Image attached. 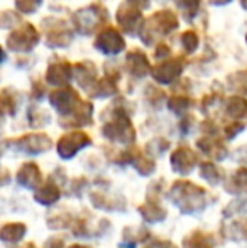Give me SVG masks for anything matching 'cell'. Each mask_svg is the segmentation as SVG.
<instances>
[{
  "mask_svg": "<svg viewBox=\"0 0 247 248\" xmlns=\"http://www.w3.org/2000/svg\"><path fill=\"white\" fill-rule=\"evenodd\" d=\"M137 211L146 223H161L168 218V211H166V208L161 204L159 198L146 196V201L139 206Z\"/></svg>",
  "mask_w": 247,
  "mask_h": 248,
  "instance_id": "obj_5",
  "label": "cell"
},
{
  "mask_svg": "<svg viewBox=\"0 0 247 248\" xmlns=\"http://www.w3.org/2000/svg\"><path fill=\"white\" fill-rule=\"evenodd\" d=\"M43 248H65V240L61 236H51Z\"/></svg>",
  "mask_w": 247,
  "mask_h": 248,
  "instance_id": "obj_19",
  "label": "cell"
},
{
  "mask_svg": "<svg viewBox=\"0 0 247 248\" xmlns=\"http://www.w3.org/2000/svg\"><path fill=\"white\" fill-rule=\"evenodd\" d=\"M198 149H200L205 155H208L214 160H222L227 155V149H225L220 142L210 140V139H201V140H198Z\"/></svg>",
  "mask_w": 247,
  "mask_h": 248,
  "instance_id": "obj_14",
  "label": "cell"
},
{
  "mask_svg": "<svg viewBox=\"0 0 247 248\" xmlns=\"http://www.w3.org/2000/svg\"><path fill=\"white\" fill-rule=\"evenodd\" d=\"M73 221V216L69 215V213L66 211H56L54 215H51L49 218H48V226L49 228H66V226H69Z\"/></svg>",
  "mask_w": 247,
  "mask_h": 248,
  "instance_id": "obj_16",
  "label": "cell"
},
{
  "mask_svg": "<svg viewBox=\"0 0 247 248\" xmlns=\"http://www.w3.org/2000/svg\"><path fill=\"white\" fill-rule=\"evenodd\" d=\"M20 248H36V247H34V243H27L26 247H20Z\"/></svg>",
  "mask_w": 247,
  "mask_h": 248,
  "instance_id": "obj_23",
  "label": "cell"
},
{
  "mask_svg": "<svg viewBox=\"0 0 247 248\" xmlns=\"http://www.w3.org/2000/svg\"><path fill=\"white\" fill-rule=\"evenodd\" d=\"M225 191L232 196H246L247 194V167L234 170L224 184Z\"/></svg>",
  "mask_w": 247,
  "mask_h": 248,
  "instance_id": "obj_8",
  "label": "cell"
},
{
  "mask_svg": "<svg viewBox=\"0 0 247 248\" xmlns=\"http://www.w3.org/2000/svg\"><path fill=\"white\" fill-rule=\"evenodd\" d=\"M168 198L183 215L201 213L208 206L207 189L186 179H176L169 187Z\"/></svg>",
  "mask_w": 247,
  "mask_h": 248,
  "instance_id": "obj_1",
  "label": "cell"
},
{
  "mask_svg": "<svg viewBox=\"0 0 247 248\" xmlns=\"http://www.w3.org/2000/svg\"><path fill=\"white\" fill-rule=\"evenodd\" d=\"M142 248H178V245H175L169 240H161V238H149L144 243Z\"/></svg>",
  "mask_w": 247,
  "mask_h": 248,
  "instance_id": "obj_17",
  "label": "cell"
},
{
  "mask_svg": "<svg viewBox=\"0 0 247 248\" xmlns=\"http://www.w3.org/2000/svg\"><path fill=\"white\" fill-rule=\"evenodd\" d=\"M26 233H27V226L24 223H5L0 228V240L3 243L16 245V243H19L26 236Z\"/></svg>",
  "mask_w": 247,
  "mask_h": 248,
  "instance_id": "obj_10",
  "label": "cell"
},
{
  "mask_svg": "<svg viewBox=\"0 0 247 248\" xmlns=\"http://www.w3.org/2000/svg\"><path fill=\"white\" fill-rule=\"evenodd\" d=\"M90 201L95 206L97 209H105V211H122L125 202L122 201V198H110L103 193H99V191H93L90 193Z\"/></svg>",
  "mask_w": 247,
  "mask_h": 248,
  "instance_id": "obj_11",
  "label": "cell"
},
{
  "mask_svg": "<svg viewBox=\"0 0 247 248\" xmlns=\"http://www.w3.org/2000/svg\"><path fill=\"white\" fill-rule=\"evenodd\" d=\"M119 248H137V245L132 243V242H127V240H124V242L119 245Z\"/></svg>",
  "mask_w": 247,
  "mask_h": 248,
  "instance_id": "obj_20",
  "label": "cell"
},
{
  "mask_svg": "<svg viewBox=\"0 0 247 248\" xmlns=\"http://www.w3.org/2000/svg\"><path fill=\"white\" fill-rule=\"evenodd\" d=\"M16 179L26 189H36L43 183V174H41V169L36 162H26L17 170Z\"/></svg>",
  "mask_w": 247,
  "mask_h": 248,
  "instance_id": "obj_6",
  "label": "cell"
},
{
  "mask_svg": "<svg viewBox=\"0 0 247 248\" xmlns=\"http://www.w3.org/2000/svg\"><path fill=\"white\" fill-rule=\"evenodd\" d=\"M68 248H92V247H86V245H82V243H73V245H69Z\"/></svg>",
  "mask_w": 247,
  "mask_h": 248,
  "instance_id": "obj_21",
  "label": "cell"
},
{
  "mask_svg": "<svg viewBox=\"0 0 247 248\" xmlns=\"http://www.w3.org/2000/svg\"><path fill=\"white\" fill-rule=\"evenodd\" d=\"M198 166V155L190 147L183 145L178 147L171 154V167L175 172L186 176V174L193 172V169Z\"/></svg>",
  "mask_w": 247,
  "mask_h": 248,
  "instance_id": "obj_3",
  "label": "cell"
},
{
  "mask_svg": "<svg viewBox=\"0 0 247 248\" xmlns=\"http://www.w3.org/2000/svg\"><path fill=\"white\" fill-rule=\"evenodd\" d=\"M200 176H201V179L207 181V183L212 184V186H218V184H222L225 179L224 170H222L215 162H212V160H207V162L201 164Z\"/></svg>",
  "mask_w": 247,
  "mask_h": 248,
  "instance_id": "obj_13",
  "label": "cell"
},
{
  "mask_svg": "<svg viewBox=\"0 0 247 248\" xmlns=\"http://www.w3.org/2000/svg\"><path fill=\"white\" fill-rule=\"evenodd\" d=\"M125 154H127V162H131L132 166L137 169V172L141 174V176H149V174L154 172L156 162L151 159V157L144 155L141 150L132 149V150H129V152H125Z\"/></svg>",
  "mask_w": 247,
  "mask_h": 248,
  "instance_id": "obj_9",
  "label": "cell"
},
{
  "mask_svg": "<svg viewBox=\"0 0 247 248\" xmlns=\"http://www.w3.org/2000/svg\"><path fill=\"white\" fill-rule=\"evenodd\" d=\"M183 248H215V238L212 233L195 230L183 240Z\"/></svg>",
  "mask_w": 247,
  "mask_h": 248,
  "instance_id": "obj_12",
  "label": "cell"
},
{
  "mask_svg": "<svg viewBox=\"0 0 247 248\" xmlns=\"http://www.w3.org/2000/svg\"><path fill=\"white\" fill-rule=\"evenodd\" d=\"M92 144V139L83 132H69V134L63 135L58 142V154L61 159H71L73 155L80 152L83 147Z\"/></svg>",
  "mask_w": 247,
  "mask_h": 248,
  "instance_id": "obj_2",
  "label": "cell"
},
{
  "mask_svg": "<svg viewBox=\"0 0 247 248\" xmlns=\"http://www.w3.org/2000/svg\"><path fill=\"white\" fill-rule=\"evenodd\" d=\"M60 198H61V187L54 176H49L46 181H43L34 189V199H36V202H39L43 206L54 204V202L60 201Z\"/></svg>",
  "mask_w": 247,
  "mask_h": 248,
  "instance_id": "obj_4",
  "label": "cell"
},
{
  "mask_svg": "<svg viewBox=\"0 0 247 248\" xmlns=\"http://www.w3.org/2000/svg\"><path fill=\"white\" fill-rule=\"evenodd\" d=\"M242 236H244V238L247 240V221L244 223V225H242Z\"/></svg>",
  "mask_w": 247,
  "mask_h": 248,
  "instance_id": "obj_22",
  "label": "cell"
},
{
  "mask_svg": "<svg viewBox=\"0 0 247 248\" xmlns=\"http://www.w3.org/2000/svg\"><path fill=\"white\" fill-rule=\"evenodd\" d=\"M149 238H152L151 233H149L148 228H142V226H129V228L124 230V240L135 243V245L139 242L146 243Z\"/></svg>",
  "mask_w": 247,
  "mask_h": 248,
  "instance_id": "obj_15",
  "label": "cell"
},
{
  "mask_svg": "<svg viewBox=\"0 0 247 248\" xmlns=\"http://www.w3.org/2000/svg\"><path fill=\"white\" fill-rule=\"evenodd\" d=\"M17 149L27 154H43L51 149V140L48 135L43 134L26 135L17 140Z\"/></svg>",
  "mask_w": 247,
  "mask_h": 248,
  "instance_id": "obj_7",
  "label": "cell"
},
{
  "mask_svg": "<svg viewBox=\"0 0 247 248\" xmlns=\"http://www.w3.org/2000/svg\"><path fill=\"white\" fill-rule=\"evenodd\" d=\"M86 184H88L86 177H76V179H73L71 181V193L75 194V196H82V191L86 187Z\"/></svg>",
  "mask_w": 247,
  "mask_h": 248,
  "instance_id": "obj_18",
  "label": "cell"
}]
</instances>
